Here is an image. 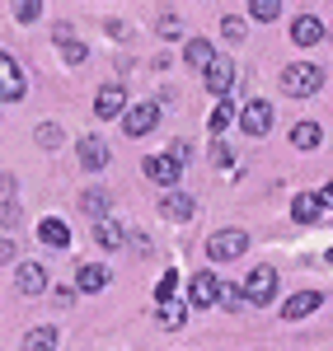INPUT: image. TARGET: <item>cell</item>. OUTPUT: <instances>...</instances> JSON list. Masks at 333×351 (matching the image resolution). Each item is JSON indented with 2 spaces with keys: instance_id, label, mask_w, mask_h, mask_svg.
I'll list each match as a JSON object with an SVG mask.
<instances>
[{
  "instance_id": "d6986e66",
  "label": "cell",
  "mask_w": 333,
  "mask_h": 351,
  "mask_svg": "<svg viewBox=\"0 0 333 351\" xmlns=\"http://www.w3.org/2000/svg\"><path fill=\"white\" fill-rule=\"evenodd\" d=\"M160 206H165V216H169V220H188V216H193V206H197V202H193V197H183V192H169V197L160 202Z\"/></svg>"
},
{
  "instance_id": "8fae6325",
  "label": "cell",
  "mask_w": 333,
  "mask_h": 351,
  "mask_svg": "<svg viewBox=\"0 0 333 351\" xmlns=\"http://www.w3.org/2000/svg\"><path fill=\"white\" fill-rule=\"evenodd\" d=\"M76 286H80L84 295L104 291V286H108V267H99V263H80V267H76Z\"/></svg>"
},
{
  "instance_id": "ffe728a7",
  "label": "cell",
  "mask_w": 333,
  "mask_h": 351,
  "mask_svg": "<svg viewBox=\"0 0 333 351\" xmlns=\"http://www.w3.org/2000/svg\"><path fill=\"white\" fill-rule=\"evenodd\" d=\"M80 206H84V216H94L99 225H104V220H108V192H99V188H94V192H84V197H80Z\"/></svg>"
},
{
  "instance_id": "52a82bcc",
  "label": "cell",
  "mask_w": 333,
  "mask_h": 351,
  "mask_svg": "<svg viewBox=\"0 0 333 351\" xmlns=\"http://www.w3.org/2000/svg\"><path fill=\"white\" fill-rule=\"evenodd\" d=\"M0 84H5V104H19L24 99V71H19V61L10 52L0 56Z\"/></svg>"
},
{
  "instance_id": "277c9868",
  "label": "cell",
  "mask_w": 333,
  "mask_h": 351,
  "mask_svg": "<svg viewBox=\"0 0 333 351\" xmlns=\"http://www.w3.org/2000/svg\"><path fill=\"white\" fill-rule=\"evenodd\" d=\"M221 276H211V271H197L193 281H188V304L193 309H207V304H216L221 300Z\"/></svg>"
},
{
  "instance_id": "2e32d148",
  "label": "cell",
  "mask_w": 333,
  "mask_h": 351,
  "mask_svg": "<svg viewBox=\"0 0 333 351\" xmlns=\"http://www.w3.org/2000/svg\"><path fill=\"white\" fill-rule=\"evenodd\" d=\"M38 239L47 243V248H66V243H71V230H66V220L47 216L43 225H38Z\"/></svg>"
},
{
  "instance_id": "3957f363",
  "label": "cell",
  "mask_w": 333,
  "mask_h": 351,
  "mask_svg": "<svg viewBox=\"0 0 333 351\" xmlns=\"http://www.w3.org/2000/svg\"><path fill=\"white\" fill-rule=\"evenodd\" d=\"M244 295H249V304H273V295H277V271L253 267L249 276H244Z\"/></svg>"
},
{
  "instance_id": "4316f807",
  "label": "cell",
  "mask_w": 333,
  "mask_h": 351,
  "mask_svg": "<svg viewBox=\"0 0 333 351\" xmlns=\"http://www.w3.org/2000/svg\"><path fill=\"white\" fill-rule=\"evenodd\" d=\"M38 14H43V5H38V0H19V5H14V19H19V24H33Z\"/></svg>"
},
{
  "instance_id": "6da1fadb",
  "label": "cell",
  "mask_w": 333,
  "mask_h": 351,
  "mask_svg": "<svg viewBox=\"0 0 333 351\" xmlns=\"http://www.w3.org/2000/svg\"><path fill=\"white\" fill-rule=\"evenodd\" d=\"M282 89H286L291 99H310V94L324 89V71H319L314 61H291V66L282 71Z\"/></svg>"
},
{
  "instance_id": "4fadbf2b",
  "label": "cell",
  "mask_w": 333,
  "mask_h": 351,
  "mask_svg": "<svg viewBox=\"0 0 333 351\" xmlns=\"http://www.w3.org/2000/svg\"><path fill=\"white\" fill-rule=\"evenodd\" d=\"M319 304H324V295H319V291H301V295L286 300V309H282V314H286V319H310Z\"/></svg>"
},
{
  "instance_id": "30bf717a",
  "label": "cell",
  "mask_w": 333,
  "mask_h": 351,
  "mask_svg": "<svg viewBox=\"0 0 333 351\" xmlns=\"http://www.w3.org/2000/svg\"><path fill=\"white\" fill-rule=\"evenodd\" d=\"M230 84H235V61H230V56H216V61L207 66V89H211V94H225Z\"/></svg>"
},
{
  "instance_id": "1f68e13d",
  "label": "cell",
  "mask_w": 333,
  "mask_h": 351,
  "mask_svg": "<svg viewBox=\"0 0 333 351\" xmlns=\"http://www.w3.org/2000/svg\"><path fill=\"white\" fill-rule=\"evenodd\" d=\"M211 160L221 164V169H230V164H235V155H230V145H225V141H216V145H211Z\"/></svg>"
},
{
  "instance_id": "f546056e",
  "label": "cell",
  "mask_w": 333,
  "mask_h": 351,
  "mask_svg": "<svg viewBox=\"0 0 333 351\" xmlns=\"http://www.w3.org/2000/svg\"><path fill=\"white\" fill-rule=\"evenodd\" d=\"M221 33L230 38V43H240V38H244V19H235V14H225V19H221Z\"/></svg>"
},
{
  "instance_id": "d4e9b609",
  "label": "cell",
  "mask_w": 333,
  "mask_h": 351,
  "mask_svg": "<svg viewBox=\"0 0 333 351\" xmlns=\"http://www.w3.org/2000/svg\"><path fill=\"white\" fill-rule=\"evenodd\" d=\"M221 304L230 309V314H240V309L249 304V295H244V286H225V291H221Z\"/></svg>"
},
{
  "instance_id": "cb8c5ba5",
  "label": "cell",
  "mask_w": 333,
  "mask_h": 351,
  "mask_svg": "<svg viewBox=\"0 0 333 351\" xmlns=\"http://www.w3.org/2000/svg\"><path fill=\"white\" fill-rule=\"evenodd\" d=\"M183 319H188V309H183L179 300H169V304H160V324H165V328H183Z\"/></svg>"
},
{
  "instance_id": "e0dca14e",
  "label": "cell",
  "mask_w": 333,
  "mask_h": 351,
  "mask_svg": "<svg viewBox=\"0 0 333 351\" xmlns=\"http://www.w3.org/2000/svg\"><path fill=\"white\" fill-rule=\"evenodd\" d=\"M319 211H324V202H319L314 192H301V197L291 202V216L301 220V225H314V220H319Z\"/></svg>"
},
{
  "instance_id": "ba28073f",
  "label": "cell",
  "mask_w": 333,
  "mask_h": 351,
  "mask_svg": "<svg viewBox=\"0 0 333 351\" xmlns=\"http://www.w3.org/2000/svg\"><path fill=\"white\" fill-rule=\"evenodd\" d=\"M155 122H160V108H155V104H137V108H127V117H122V132L127 136H146Z\"/></svg>"
},
{
  "instance_id": "44dd1931",
  "label": "cell",
  "mask_w": 333,
  "mask_h": 351,
  "mask_svg": "<svg viewBox=\"0 0 333 351\" xmlns=\"http://www.w3.org/2000/svg\"><path fill=\"white\" fill-rule=\"evenodd\" d=\"M24 351H56V328L47 324V328H33L24 337Z\"/></svg>"
},
{
  "instance_id": "603a6c76",
  "label": "cell",
  "mask_w": 333,
  "mask_h": 351,
  "mask_svg": "<svg viewBox=\"0 0 333 351\" xmlns=\"http://www.w3.org/2000/svg\"><path fill=\"white\" fill-rule=\"evenodd\" d=\"M94 243H99V248H122V230H117L113 220H104V225L94 230Z\"/></svg>"
},
{
  "instance_id": "ac0fdd59",
  "label": "cell",
  "mask_w": 333,
  "mask_h": 351,
  "mask_svg": "<svg viewBox=\"0 0 333 351\" xmlns=\"http://www.w3.org/2000/svg\"><path fill=\"white\" fill-rule=\"evenodd\" d=\"M319 141H324L319 122H296V132H291V145H296V150H314Z\"/></svg>"
},
{
  "instance_id": "5b68a950",
  "label": "cell",
  "mask_w": 333,
  "mask_h": 351,
  "mask_svg": "<svg viewBox=\"0 0 333 351\" xmlns=\"http://www.w3.org/2000/svg\"><path fill=\"white\" fill-rule=\"evenodd\" d=\"M240 127L249 136H268L273 132V104H268V99H249L244 112H240Z\"/></svg>"
},
{
  "instance_id": "484cf974",
  "label": "cell",
  "mask_w": 333,
  "mask_h": 351,
  "mask_svg": "<svg viewBox=\"0 0 333 351\" xmlns=\"http://www.w3.org/2000/svg\"><path fill=\"white\" fill-rule=\"evenodd\" d=\"M249 14H253V19H263V24H273V19L282 14V5H277V0H253Z\"/></svg>"
},
{
  "instance_id": "9a60e30c",
  "label": "cell",
  "mask_w": 333,
  "mask_h": 351,
  "mask_svg": "<svg viewBox=\"0 0 333 351\" xmlns=\"http://www.w3.org/2000/svg\"><path fill=\"white\" fill-rule=\"evenodd\" d=\"M94 112H99V117H127V112H122V89H117V84H104L99 99H94Z\"/></svg>"
},
{
  "instance_id": "f1b7e54d",
  "label": "cell",
  "mask_w": 333,
  "mask_h": 351,
  "mask_svg": "<svg viewBox=\"0 0 333 351\" xmlns=\"http://www.w3.org/2000/svg\"><path fill=\"white\" fill-rule=\"evenodd\" d=\"M174 281H179L174 271H165V276L155 281V300H160V304H169V300H174Z\"/></svg>"
},
{
  "instance_id": "83f0119b",
  "label": "cell",
  "mask_w": 333,
  "mask_h": 351,
  "mask_svg": "<svg viewBox=\"0 0 333 351\" xmlns=\"http://www.w3.org/2000/svg\"><path fill=\"white\" fill-rule=\"evenodd\" d=\"M38 145H47V150H56V145H61V127H52V122H43V127H38Z\"/></svg>"
},
{
  "instance_id": "7c38bea8",
  "label": "cell",
  "mask_w": 333,
  "mask_h": 351,
  "mask_svg": "<svg viewBox=\"0 0 333 351\" xmlns=\"http://www.w3.org/2000/svg\"><path fill=\"white\" fill-rule=\"evenodd\" d=\"M319 38H324V24H319L314 14H301V19L291 24V43H296V47H314Z\"/></svg>"
},
{
  "instance_id": "5bb4252c",
  "label": "cell",
  "mask_w": 333,
  "mask_h": 351,
  "mask_svg": "<svg viewBox=\"0 0 333 351\" xmlns=\"http://www.w3.org/2000/svg\"><path fill=\"white\" fill-rule=\"evenodd\" d=\"M14 281H19V291H24V295H43V291H47V271L38 267V263H24Z\"/></svg>"
},
{
  "instance_id": "e575fe53",
  "label": "cell",
  "mask_w": 333,
  "mask_h": 351,
  "mask_svg": "<svg viewBox=\"0 0 333 351\" xmlns=\"http://www.w3.org/2000/svg\"><path fill=\"white\" fill-rule=\"evenodd\" d=\"M329 263H333V248H329Z\"/></svg>"
},
{
  "instance_id": "4dcf8cb0",
  "label": "cell",
  "mask_w": 333,
  "mask_h": 351,
  "mask_svg": "<svg viewBox=\"0 0 333 351\" xmlns=\"http://www.w3.org/2000/svg\"><path fill=\"white\" fill-rule=\"evenodd\" d=\"M230 122H235V108H230V104H221V108L211 112V132H225Z\"/></svg>"
},
{
  "instance_id": "836d02e7",
  "label": "cell",
  "mask_w": 333,
  "mask_h": 351,
  "mask_svg": "<svg viewBox=\"0 0 333 351\" xmlns=\"http://www.w3.org/2000/svg\"><path fill=\"white\" fill-rule=\"evenodd\" d=\"M319 202H324V206H333V183H324V192H319Z\"/></svg>"
},
{
  "instance_id": "7a4b0ae2",
  "label": "cell",
  "mask_w": 333,
  "mask_h": 351,
  "mask_svg": "<svg viewBox=\"0 0 333 351\" xmlns=\"http://www.w3.org/2000/svg\"><path fill=\"white\" fill-rule=\"evenodd\" d=\"M244 248H249V234H244V230H216V234L207 239L211 263H230V258H240Z\"/></svg>"
},
{
  "instance_id": "d6a6232c",
  "label": "cell",
  "mask_w": 333,
  "mask_h": 351,
  "mask_svg": "<svg viewBox=\"0 0 333 351\" xmlns=\"http://www.w3.org/2000/svg\"><path fill=\"white\" fill-rule=\"evenodd\" d=\"M61 56H66L71 66H80V61H84V47H80V43H61Z\"/></svg>"
},
{
  "instance_id": "9c48e42d",
  "label": "cell",
  "mask_w": 333,
  "mask_h": 351,
  "mask_svg": "<svg viewBox=\"0 0 333 351\" xmlns=\"http://www.w3.org/2000/svg\"><path fill=\"white\" fill-rule=\"evenodd\" d=\"M76 155H80V169H89V173H99V169L108 164V145H104L99 136H84V141H80V150H76Z\"/></svg>"
},
{
  "instance_id": "7402d4cb",
  "label": "cell",
  "mask_w": 333,
  "mask_h": 351,
  "mask_svg": "<svg viewBox=\"0 0 333 351\" xmlns=\"http://www.w3.org/2000/svg\"><path fill=\"white\" fill-rule=\"evenodd\" d=\"M183 56H188L193 66H211V61H216V52H211V43H207V38H193V43L183 47Z\"/></svg>"
},
{
  "instance_id": "8992f818",
  "label": "cell",
  "mask_w": 333,
  "mask_h": 351,
  "mask_svg": "<svg viewBox=\"0 0 333 351\" xmlns=\"http://www.w3.org/2000/svg\"><path fill=\"white\" fill-rule=\"evenodd\" d=\"M141 169H146V178H150V183H160V188H174L183 164L174 160V155H146V160H141Z\"/></svg>"
}]
</instances>
